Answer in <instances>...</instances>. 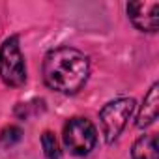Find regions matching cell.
I'll use <instances>...</instances> for the list:
<instances>
[{
	"label": "cell",
	"mask_w": 159,
	"mask_h": 159,
	"mask_svg": "<svg viewBox=\"0 0 159 159\" xmlns=\"http://www.w3.org/2000/svg\"><path fill=\"white\" fill-rule=\"evenodd\" d=\"M90 73L88 58L73 47H58L43 60V79L49 88L62 94L79 92Z\"/></svg>",
	"instance_id": "1"
},
{
	"label": "cell",
	"mask_w": 159,
	"mask_h": 159,
	"mask_svg": "<svg viewBox=\"0 0 159 159\" xmlns=\"http://www.w3.org/2000/svg\"><path fill=\"white\" fill-rule=\"evenodd\" d=\"M0 79L8 86H21L26 81V66L17 36L8 38L0 47Z\"/></svg>",
	"instance_id": "2"
},
{
	"label": "cell",
	"mask_w": 159,
	"mask_h": 159,
	"mask_svg": "<svg viewBox=\"0 0 159 159\" xmlns=\"http://www.w3.org/2000/svg\"><path fill=\"white\" fill-rule=\"evenodd\" d=\"M133 111H135V101L131 98H120L116 101L107 103L101 109L99 122H101V131H103L107 142H114L120 137V133L127 125Z\"/></svg>",
	"instance_id": "3"
},
{
	"label": "cell",
	"mask_w": 159,
	"mask_h": 159,
	"mask_svg": "<svg viewBox=\"0 0 159 159\" xmlns=\"http://www.w3.org/2000/svg\"><path fill=\"white\" fill-rule=\"evenodd\" d=\"M64 142L73 155H86L98 142V131L86 118H71L64 125Z\"/></svg>",
	"instance_id": "4"
},
{
	"label": "cell",
	"mask_w": 159,
	"mask_h": 159,
	"mask_svg": "<svg viewBox=\"0 0 159 159\" xmlns=\"http://www.w3.org/2000/svg\"><path fill=\"white\" fill-rule=\"evenodd\" d=\"M127 13L131 23L142 30V32H157L159 26V2H146V0H139V2H129L127 4Z\"/></svg>",
	"instance_id": "5"
},
{
	"label": "cell",
	"mask_w": 159,
	"mask_h": 159,
	"mask_svg": "<svg viewBox=\"0 0 159 159\" xmlns=\"http://www.w3.org/2000/svg\"><path fill=\"white\" fill-rule=\"evenodd\" d=\"M157 111H159V86L153 84L150 88V92L146 94L144 101H142L140 112L137 116V125L139 127H146V125L153 124L155 118H157Z\"/></svg>",
	"instance_id": "6"
},
{
	"label": "cell",
	"mask_w": 159,
	"mask_h": 159,
	"mask_svg": "<svg viewBox=\"0 0 159 159\" xmlns=\"http://www.w3.org/2000/svg\"><path fill=\"white\" fill-rule=\"evenodd\" d=\"M131 157H133V159H159L155 137H153V135H144V137H140V139L133 144Z\"/></svg>",
	"instance_id": "7"
},
{
	"label": "cell",
	"mask_w": 159,
	"mask_h": 159,
	"mask_svg": "<svg viewBox=\"0 0 159 159\" xmlns=\"http://www.w3.org/2000/svg\"><path fill=\"white\" fill-rule=\"evenodd\" d=\"M41 146H43V153L47 159H58L60 157V144L56 140V137L51 131H45L41 135Z\"/></svg>",
	"instance_id": "8"
},
{
	"label": "cell",
	"mask_w": 159,
	"mask_h": 159,
	"mask_svg": "<svg viewBox=\"0 0 159 159\" xmlns=\"http://www.w3.org/2000/svg\"><path fill=\"white\" fill-rule=\"evenodd\" d=\"M21 137H23V131L19 127H15V125H10V127H6L2 131V135H0V142H2L4 146H11V144L19 142Z\"/></svg>",
	"instance_id": "9"
}]
</instances>
